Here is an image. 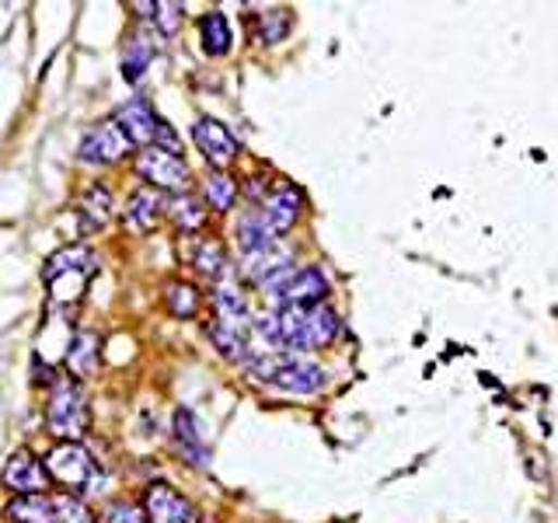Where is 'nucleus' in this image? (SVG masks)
<instances>
[{"label":"nucleus","instance_id":"nucleus-1","mask_svg":"<svg viewBox=\"0 0 558 523\" xmlns=\"http://www.w3.org/2000/svg\"><path fill=\"white\" fill-rule=\"evenodd\" d=\"M279 353H314L339 336V314L328 304L314 307H276L252 325Z\"/></svg>","mask_w":558,"mask_h":523},{"label":"nucleus","instance_id":"nucleus-2","mask_svg":"<svg viewBox=\"0 0 558 523\" xmlns=\"http://www.w3.org/2000/svg\"><path fill=\"white\" fill-rule=\"evenodd\" d=\"M248 370L255 380L269 388L290 391V394H318L325 388L328 374L314 360H304L296 353H266L258 360H248Z\"/></svg>","mask_w":558,"mask_h":523},{"label":"nucleus","instance_id":"nucleus-3","mask_svg":"<svg viewBox=\"0 0 558 523\" xmlns=\"http://www.w3.org/2000/svg\"><path fill=\"white\" fill-rule=\"evenodd\" d=\"M95 262L98 258L87 244H66V248H60L57 255H49L43 279L52 290V304H63V307L77 304L98 269Z\"/></svg>","mask_w":558,"mask_h":523},{"label":"nucleus","instance_id":"nucleus-4","mask_svg":"<svg viewBox=\"0 0 558 523\" xmlns=\"http://www.w3.org/2000/svg\"><path fill=\"white\" fill-rule=\"evenodd\" d=\"M87 423H92V412H87V398H84L81 380H74V377L52 380L49 401H46V429L52 436H60L63 443H77L87 433Z\"/></svg>","mask_w":558,"mask_h":523},{"label":"nucleus","instance_id":"nucleus-5","mask_svg":"<svg viewBox=\"0 0 558 523\" xmlns=\"http://www.w3.org/2000/svg\"><path fill=\"white\" fill-rule=\"evenodd\" d=\"M46 471L52 482H60L70 496H92L101 485V467L81 443H57L46 458Z\"/></svg>","mask_w":558,"mask_h":523},{"label":"nucleus","instance_id":"nucleus-6","mask_svg":"<svg viewBox=\"0 0 558 523\" xmlns=\"http://www.w3.org/2000/svg\"><path fill=\"white\" fill-rule=\"evenodd\" d=\"M116 122L122 126V133H126L133 139V147H161V150H171V154H182L179 147V133H174L168 122L154 112V105L136 98V101H126L122 109L116 112Z\"/></svg>","mask_w":558,"mask_h":523},{"label":"nucleus","instance_id":"nucleus-7","mask_svg":"<svg viewBox=\"0 0 558 523\" xmlns=\"http://www.w3.org/2000/svg\"><path fill=\"white\" fill-rule=\"evenodd\" d=\"M276 307H314L328 296V279L322 269L304 266V269H287L276 283L266 287Z\"/></svg>","mask_w":558,"mask_h":523},{"label":"nucleus","instance_id":"nucleus-8","mask_svg":"<svg viewBox=\"0 0 558 523\" xmlns=\"http://www.w3.org/2000/svg\"><path fill=\"white\" fill-rule=\"evenodd\" d=\"M136 171L140 179H147L150 188H161V192H179L185 196L189 182H192V171L182 161V154H171L161 147H144L136 154Z\"/></svg>","mask_w":558,"mask_h":523},{"label":"nucleus","instance_id":"nucleus-9","mask_svg":"<svg viewBox=\"0 0 558 523\" xmlns=\"http://www.w3.org/2000/svg\"><path fill=\"white\" fill-rule=\"evenodd\" d=\"M77 154L87 165H119L133 154V139L122 133V126L116 119H109V122H98V126H92L84 133Z\"/></svg>","mask_w":558,"mask_h":523},{"label":"nucleus","instance_id":"nucleus-10","mask_svg":"<svg viewBox=\"0 0 558 523\" xmlns=\"http://www.w3.org/2000/svg\"><path fill=\"white\" fill-rule=\"evenodd\" d=\"M0 485L11 488L14 496H43L52 485L46 461L35 458L32 450H17L8 458L4 471H0Z\"/></svg>","mask_w":558,"mask_h":523},{"label":"nucleus","instance_id":"nucleus-11","mask_svg":"<svg viewBox=\"0 0 558 523\" xmlns=\"http://www.w3.org/2000/svg\"><path fill=\"white\" fill-rule=\"evenodd\" d=\"M144 516L147 523H199V510L171 485L154 482L144 496Z\"/></svg>","mask_w":558,"mask_h":523},{"label":"nucleus","instance_id":"nucleus-12","mask_svg":"<svg viewBox=\"0 0 558 523\" xmlns=\"http://www.w3.org/2000/svg\"><path fill=\"white\" fill-rule=\"evenodd\" d=\"M192 139H196V147L203 150V157L209 165H214V171H223V168H231L234 165V157H238V139L234 133L223 126L220 119H196V126H192Z\"/></svg>","mask_w":558,"mask_h":523},{"label":"nucleus","instance_id":"nucleus-13","mask_svg":"<svg viewBox=\"0 0 558 523\" xmlns=\"http://www.w3.org/2000/svg\"><path fill=\"white\" fill-rule=\"evenodd\" d=\"M171 206V199L165 196L161 188H150V185H140L130 203H126V214H122V220H126L130 231L136 234H147L157 227V220L165 217V209Z\"/></svg>","mask_w":558,"mask_h":523},{"label":"nucleus","instance_id":"nucleus-14","mask_svg":"<svg viewBox=\"0 0 558 523\" xmlns=\"http://www.w3.org/2000/svg\"><path fill=\"white\" fill-rule=\"evenodd\" d=\"M77 217H81V234H98L116 220V196L105 185H87L77 199Z\"/></svg>","mask_w":558,"mask_h":523},{"label":"nucleus","instance_id":"nucleus-15","mask_svg":"<svg viewBox=\"0 0 558 523\" xmlns=\"http://www.w3.org/2000/svg\"><path fill=\"white\" fill-rule=\"evenodd\" d=\"M171 440H174V447L182 450V458L189 464H196V467L209 464V450L203 443L199 418H196V412H192V409H185V405L174 409V415H171Z\"/></svg>","mask_w":558,"mask_h":523},{"label":"nucleus","instance_id":"nucleus-16","mask_svg":"<svg viewBox=\"0 0 558 523\" xmlns=\"http://www.w3.org/2000/svg\"><path fill=\"white\" fill-rule=\"evenodd\" d=\"M301 209H304V196H301V188H293V185H279L276 192H269V196L262 199V217L269 220L276 234H287L290 227L301 220Z\"/></svg>","mask_w":558,"mask_h":523},{"label":"nucleus","instance_id":"nucleus-17","mask_svg":"<svg viewBox=\"0 0 558 523\" xmlns=\"http://www.w3.org/2000/svg\"><path fill=\"white\" fill-rule=\"evenodd\" d=\"M66 374L74 377V380H87L95 370H98V360H101V339H98V331L92 328H81L74 339H70L66 345Z\"/></svg>","mask_w":558,"mask_h":523},{"label":"nucleus","instance_id":"nucleus-18","mask_svg":"<svg viewBox=\"0 0 558 523\" xmlns=\"http://www.w3.org/2000/svg\"><path fill=\"white\" fill-rule=\"evenodd\" d=\"M287 269H293L290 266V252H283L279 244H276V248H266V252L244 255V266H241V272L248 276L252 283H262V287L276 283V279L283 276Z\"/></svg>","mask_w":558,"mask_h":523},{"label":"nucleus","instance_id":"nucleus-19","mask_svg":"<svg viewBox=\"0 0 558 523\" xmlns=\"http://www.w3.org/2000/svg\"><path fill=\"white\" fill-rule=\"evenodd\" d=\"M4 516L11 523H57V496H14L4 506Z\"/></svg>","mask_w":558,"mask_h":523},{"label":"nucleus","instance_id":"nucleus-20","mask_svg":"<svg viewBox=\"0 0 558 523\" xmlns=\"http://www.w3.org/2000/svg\"><path fill=\"white\" fill-rule=\"evenodd\" d=\"M248 331H252L248 321H238V318H214V325H209V339H214V345L220 349L223 356L244 360V356H248Z\"/></svg>","mask_w":558,"mask_h":523},{"label":"nucleus","instance_id":"nucleus-21","mask_svg":"<svg viewBox=\"0 0 558 523\" xmlns=\"http://www.w3.org/2000/svg\"><path fill=\"white\" fill-rule=\"evenodd\" d=\"M276 231L269 227V220L262 217V209H252V214H244L238 220V244L244 255H255V252H266V248H276Z\"/></svg>","mask_w":558,"mask_h":523},{"label":"nucleus","instance_id":"nucleus-22","mask_svg":"<svg viewBox=\"0 0 558 523\" xmlns=\"http://www.w3.org/2000/svg\"><path fill=\"white\" fill-rule=\"evenodd\" d=\"M199 42L206 57H227V52H231L234 32H231V22H227V14L209 11L199 17Z\"/></svg>","mask_w":558,"mask_h":523},{"label":"nucleus","instance_id":"nucleus-23","mask_svg":"<svg viewBox=\"0 0 558 523\" xmlns=\"http://www.w3.org/2000/svg\"><path fill=\"white\" fill-rule=\"evenodd\" d=\"M154 60V46H150V35L136 32L126 39V46H122V77H126L130 84H136L140 77H144V70L150 66Z\"/></svg>","mask_w":558,"mask_h":523},{"label":"nucleus","instance_id":"nucleus-24","mask_svg":"<svg viewBox=\"0 0 558 523\" xmlns=\"http://www.w3.org/2000/svg\"><path fill=\"white\" fill-rule=\"evenodd\" d=\"M168 214H171L174 227H179L182 234H196V231H203V223H206V206H203V199L189 196V192H185V196H174L171 199Z\"/></svg>","mask_w":558,"mask_h":523},{"label":"nucleus","instance_id":"nucleus-25","mask_svg":"<svg viewBox=\"0 0 558 523\" xmlns=\"http://www.w3.org/2000/svg\"><path fill=\"white\" fill-rule=\"evenodd\" d=\"M214 307H217V318H238V321H248V301L238 283H227L220 279L217 290H214Z\"/></svg>","mask_w":558,"mask_h":523},{"label":"nucleus","instance_id":"nucleus-26","mask_svg":"<svg viewBox=\"0 0 558 523\" xmlns=\"http://www.w3.org/2000/svg\"><path fill=\"white\" fill-rule=\"evenodd\" d=\"M165 301H168V311L174 314V318H196L199 290L192 283H182V279H174V283L165 287Z\"/></svg>","mask_w":558,"mask_h":523},{"label":"nucleus","instance_id":"nucleus-27","mask_svg":"<svg viewBox=\"0 0 558 523\" xmlns=\"http://www.w3.org/2000/svg\"><path fill=\"white\" fill-rule=\"evenodd\" d=\"M192 266H196V272H203L206 279H223L227 272V252L220 241H203L196 255H192Z\"/></svg>","mask_w":558,"mask_h":523},{"label":"nucleus","instance_id":"nucleus-28","mask_svg":"<svg viewBox=\"0 0 558 523\" xmlns=\"http://www.w3.org/2000/svg\"><path fill=\"white\" fill-rule=\"evenodd\" d=\"M234 196H238V182L227 171H214L206 179V203L214 209H231Z\"/></svg>","mask_w":558,"mask_h":523},{"label":"nucleus","instance_id":"nucleus-29","mask_svg":"<svg viewBox=\"0 0 558 523\" xmlns=\"http://www.w3.org/2000/svg\"><path fill=\"white\" fill-rule=\"evenodd\" d=\"M144 11H150L147 17L157 25V32H161V35H174L182 28V14H185L182 4H168V0H161V4H147Z\"/></svg>","mask_w":558,"mask_h":523},{"label":"nucleus","instance_id":"nucleus-30","mask_svg":"<svg viewBox=\"0 0 558 523\" xmlns=\"http://www.w3.org/2000/svg\"><path fill=\"white\" fill-rule=\"evenodd\" d=\"M57 523H98V516L87 510L77 496H57Z\"/></svg>","mask_w":558,"mask_h":523},{"label":"nucleus","instance_id":"nucleus-31","mask_svg":"<svg viewBox=\"0 0 558 523\" xmlns=\"http://www.w3.org/2000/svg\"><path fill=\"white\" fill-rule=\"evenodd\" d=\"M98 523H147V516H144V506H136L130 499H116L105 506Z\"/></svg>","mask_w":558,"mask_h":523},{"label":"nucleus","instance_id":"nucleus-32","mask_svg":"<svg viewBox=\"0 0 558 523\" xmlns=\"http://www.w3.org/2000/svg\"><path fill=\"white\" fill-rule=\"evenodd\" d=\"M290 32V11H269L262 14V42H279Z\"/></svg>","mask_w":558,"mask_h":523}]
</instances>
